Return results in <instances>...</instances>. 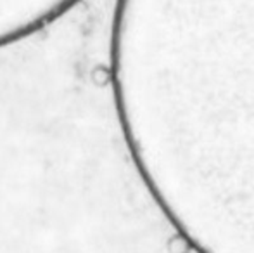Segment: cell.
<instances>
[{
  "mask_svg": "<svg viewBox=\"0 0 254 253\" xmlns=\"http://www.w3.org/2000/svg\"><path fill=\"white\" fill-rule=\"evenodd\" d=\"M168 248H170V253H190V245L180 234L171 238L170 243H168Z\"/></svg>",
  "mask_w": 254,
  "mask_h": 253,
  "instance_id": "obj_1",
  "label": "cell"
}]
</instances>
